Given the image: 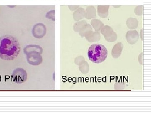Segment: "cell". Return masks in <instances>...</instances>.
I'll list each match as a JSON object with an SVG mask.
<instances>
[{
	"label": "cell",
	"instance_id": "1",
	"mask_svg": "<svg viewBox=\"0 0 151 113\" xmlns=\"http://www.w3.org/2000/svg\"><path fill=\"white\" fill-rule=\"evenodd\" d=\"M21 50L18 40L9 35L0 37V58L5 60H11L15 59Z\"/></svg>",
	"mask_w": 151,
	"mask_h": 113
},
{
	"label": "cell",
	"instance_id": "2",
	"mask_svg": "<svg viewBox=\"0 0 151 113\" xmlns=\"http://www.w3.org/2000/svg\"><path fill=\"white\" fill-rule=\"evenodd\" d=\"M108 54L107 49L103 45L100 44L91 45L87 52L89 60L95 63L104 62L108 56Z\"/></svg>",
	"mask_w": 151,
	"mask_h": 113
},
{
	"label": "cell",
	"instance_id": "3",
	"mask_svg": "<svg viewBox=\"0 0 151 113\" xmlns=\"http://www.w3.org/2000/svg\"><path fill=\"white\" fill-rule=\"evenodd\" d=\"M13 80L16 83L21 84L25 82L27 79V74L24 69L17 68L12 73Z\"/></svg>",
	"mask_w": 151,
	"mask_h": 113
},
{
	"label": "cell",
	"instance_id": "4",
	"mask_svg": "<svg viewBox=\"0 0 151 113\" xmlns=\"http://www.w3.org/2000/svg\"><path fill=\"white\" fill-rule=\"evenodd\" d=\"M27 62L33 66H38L43 61L41 54L38 52H31L26 54Z\"/></svg>",
	"mask_w": 151,
	"mask_h": 113
},
{
	"label": "cell",
	"instance_id": "5",
	"mask_svg": "<svg viewBox=\"0 0 151 113\" xmlns=\"http://www.w3.org/2000/svg\"><path fill=\"white\" fill-rule=\"evenodd\" d=\"M101 32L108 42H114L116 40L117 36L113 29L108 26H103Z\"/></svg>",
	"mask_w": 151,
	"mask_h": 113
},
{
	"label": "cell",
	"instance_id": "6",
	"mask_svg": "<svg viewBox=\"0 0 151 113\" xmlns=\"http://www.w3.org/2000/svg\"><path fill=\"white\" fill-rule=\"evenodd\" d=\"M47 29L45 25L43 23H38L34 25L32 33L34 37L40 39L43 37L46 33Z\"/></svg>",
	"mask_w": 151,
	"mask_h": 113
},
{
	"label": "cell",
	"instance_id": "7",
	"mask_svg": "<svg viewBox=\"0 0 151 113\" xmlns=\"http://www.w3.org/2000/svg\"><path fill=\"white\" fill-rule=\"evenodd\" d=\"M139 38V33L136 30L129 31L126 33V40L130 44H135L138 41Z\"/></svg>",
	"mask_w": 151,
	"mask_h": 113
},
{
	"label": "cell",
	"instance_id": "8",
	"mask_svg": "<svg viewBox=\"0 0 151 113\" xmlns=\"http://www.w3.org/2000/svg\"><path fill=\"white\" fill-rule=\"evenodd\" d=\"M123 46L121 42L115 45L112 50V55L114 58H118L121 56L123 49Z\"/></svg>",
	"mask_w": 151,
	"mask_h": 113
},
{
	"label": "cell",
	"instance_id": "9",
	"mask_svg": "<svg viewBox=\"0 0 151 113\" xmlns=\"http://www.w3.org/2000/svg\"><path fill=\"white\" fill-rule=\"evenodd\" d=\"M36 51L42 54L43 49L41 47L37 45H28L24 47V52L25 54L31 52Z\"/></svg>",
	"mask_w": 151,
	"mask_h": 113
},
{
	"label": "cell",
	"instance_id": "10",
	"mask_svg": "<svg viewBox=\"0 0 151 113\" xmlns=\"http://www.w3.org/2000/svg\"><path fill=\"white\" fill-rule=\"evenodd\" d=\"M85 37L88 41L90 42L98 41L101 38L99 33L98 32H93L92 31L86 35Z\"/></svg>",
	"mask_w": 151,
	"mask_h": 113
},
{
	"label": "cell",
	"instance_id": "11",
	"mask_svg": "<svg viewBox=\"0 0 151 113\" xmlns=\"http://www.w3.org/2000/svg\"><path fill=\"white\" fill-rule=\"evenodd\" d=\"M109 6H98L97 11L98 15L102 18H106L108 15Z\"/></svg>",
	"mask_w": 151,
	"mask_h": 113
},
{
	"label": "cell",
	"instance_id": "12",
	"mask_svg": "<svg viewBox=\"0 0 151 113\" xmlns=\"http://www.w3.org/2000/svg\"><path fill=\"white\" fill-rule=\"evenodd\" d=\"M96 16V11L95 8L93 6H89L87 7L85 14V17L87 19H90L95 18Z\"/></svg>",
	"mask_w": 151,
	"mask_h": 113
},
{
	"label": "cell",
	"instance_id": "13",
	"mask_svg": "<svg viewBox=\"0 0 151 113\" xmlns=\"http://www.w3.org/2000/svg\"><path fill=\"white\" fill-rule=\"evenodd\" d=\"M91 24L97 32L100 31L104 26L103 22L97 19H94L91 20Z\"/></svg>",
	"mask_w": 151,
	"mask_h": 113
},
{
	"label": "cell",
	"instance_id": "14",
	"mask_svg": "<svg viewBox=\"0 0 151 113\" xmlns=\"http://www.w3.org/2000/svg\"><path fill=\"white\" fill-rule=\"evenodd\" d=\"M85 16L84 10L82 8H79L73 13V17L76 21H79L84 18Z\"/></svg>",
	"mask_w": 151,
	"mask_h": 113
},
{
	"label": "cell",
	"instance_id": "15",
	"mask_svg": "<svg viewBox=\"0 0 151 113\" xmlns=\"http://www.w3.org/2000/svg\"><path fill=\"white\" fill-rule=\"evenodd\" d=\"M126 24L129 29H134L138 27V22L136 18H129L127 19Z\"/></svg>",
	"mask_w": 151,
	"mask_h": 113
},
{
	"label": "cell",
	"instance_id": "16",
	"mask_svg": "<svg viewBox=\"0 0 151 113\" xmlns=\"http://www.w3.org/2000/svg\"><path fill=\"white\" fill-rule=\"evenodd\" d=\"M92 30L91 26L89 24H86L80 31V35L82 37H85L88 34L92 32Z\"/></svg>",
	"mask_w": 151,
	"mask_h": 113
},
{
	"label": "cell",
	"instance_id": "17",
	"mask_svg": "<svg viewBox=\"0 0 151 113\" xmlns=\"http://www.w3.org/2000/svg\"><path fill=\"white\" fill-rule=\"evenodd\" d=\"M79 66V69L80 71L83 74H86L88 73L89 71V66L87 62L85 61L81 64H80Z\"/></svg>",
	"mask_w": 151,
	"mask_h": 113
},
{
	"label": "cell",
	"instance_id": "18",
	"mask_svg": "<svg viewBox=\"0 0 151 113\" xmlns=\"http://www.w3.org/2000/svg\"><path fill=\"white\" fill-rule=\"evenodd\" d=\"M87 24L86 21H82L81 22H79L78 23H76L74 26V30L76 32H79L80 31L82 30V28H83L85 25Z\"/></svg>",
	"mask_w": 151,
	"mask_h": 113
},
{
	"label": "cell",
	"instance_id": "19",
	"mask_svg": "<svg viewBox=\"0 0 151 113\" xmlns=\"http://www.w3.org/2000/svg\"><path fill=\"white\" fill-rule=\"evenodd\" d=\"M135 14L138 16L143 15V6H139L136 7L134 11Z\"/></svg>",
	"mask_w": 151,
	"mask_h": 113
},
{
	"label": "cell",
	"instance_id": "20",
	"mask_svg": "<svg viewBox=\"0 0 151 113\" xmlns=\"http://www.w3.org/2000/svg\"><path fill=\"white\" fill-rule=\"evenodd\" d=\"M46 18H49V19H52V21H55V11H51L47 13L46 15Z\"/></svg>",
	"mask_w": 151,
	"mask_h": 113
},
{
	"label": "cell",
	"instance_id": "21",
	"mask_svg": "<svg viewBox=\"0 0 151 113\" xmlns=\"http://www.w3.org/2000/svg\"><path fill=\"white\" fill-rule=\"evenodd\" d=\"M85 61V59L84 57L82 56H79V57H77L75 59V63L77 65H79L80 64H81L83 62Z\"/></svg>",
	"mask_w": 151,
	"mask_h": 113
},
{
	"label": "cell",
	"instance_id": "22",
	"mask_svg": "<svg viewBox=\"0 0 151 113\" xmlns=\"http://www.w3.org/2000/svg\"><path fill=\"white\" fill-rule=\"evenodd\" d=\"M124 88V83H118L115 84V89L116 90H123Z\"/></svg>",
	"mask_w": 151,
	"mask_h": 113
},
{
	"label": "cell",
	"instance_id": "23",
	"mask_svg": "<svg viewBox=\"0 0 151 113\" xmlns=\"http://www.w3.org/2000/svg\"><path fill=\"white\" fill-rule=\"evenodd\" d=\"M68 6L71 10L74 11L77 8H78L79 6Z\"/></svg>",
	"mask_w": 151,
	"mask_h": 113
}]
</instances>
